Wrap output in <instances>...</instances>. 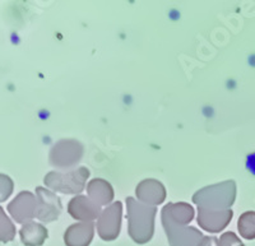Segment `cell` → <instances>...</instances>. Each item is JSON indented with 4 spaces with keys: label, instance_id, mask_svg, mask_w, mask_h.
<instances>
[{
    "label": "cell",
    "instance_id": "6da1fadb",
    "mask_svg": "<svg viewBox=\"0 0 255 246\" xmlns=\"http://www.w3.org/2000/svg\"><path fill=\"white\" fill-rule=\"evenodd\" d=\"M128 232L134 243L143 245L151 241L154 232L156 207L136 202L134 198H127Z\"/></svg>",
    "mask_w": 255,
    "mask_h": 246
},
{
    "label": "cell",
    "instance_id": "7a4b0ae2",
    "mask_svg": "<svg viewBox=\"0 0 255 246\" xmlns=\"http://www.w3.org/2000/svg\"><path fill=\"white\" fill-rule=\"evenodd\" d=\"M236 199V183L234 180L222 181L216 185L206 186L193 195V203L198 208L208 211H225L231 209L230 207Z\"/></svg>",
    "mask_w": 255,
    "mask_h": 246
},
{
    "label": "cell",
    "instance_id": "3957f363",
    "mask_svg": "<svg viewBox=\"0 0 255 246\" xmlns=\"http://www.w3.org/2000/svg\"><path fill=\"white\" fill-rule=\"evenodd\" d=\"M88 177H90V171L86 167H79L78 170L70 171L67 174L51 171L45 176L44 183L47 188L54 191L77 195L83 191Z\"/></svg>",
    "mask_w": 255,
    "mask_h": 246
},
{
    "label": "cell",
    "instance_id": "277c9868",
    "mask_svg": "<svg viewBox=\"0 0 255 246\" xmlns=\"http://www.w3.org/2000/svg\"><path fill=\"white\" fill-rule=\"evenodd\" d=\"M83 156V145L77 140H60L50 152V163L59 168H69L76 166Z\"/></svg>",
    "mask_w": 255,
    "mask_h": 246
},
{
    "label": "cell",
    "instance_id": "5b68a950",
    "mask_svg": "<svg viewBox=\"0 0 255 246\" xmlns=\"http://www.w3.org/2000/svg\"><path fill=\"white\" fill-rule=\"evenodd\" d=\"M123 204L115 202L105 209L97 221V232L104 241H114L118 239L122 229Z\"/></svg>",
    "mask_w": 255,
    "mask_h": 246
},
{
    "label": "cell",
    "instance_id": "8992f818",
    "mask_svg": "<svg viewBox=\"0 0 255 246\" xmlns=\"http://www.w3.org/2000/svg\"><path fill=\"white\" fill-rule=\"evenodd\" d=\"M36 215L35 217L41 222L50 223L59 218L63 207L61 202L56 194H54L49 189L38 186L36 188Z\"/></svg>",
    "mask_w": 255,
    "mask_h": 246
},
{
    "label": "cell",
    "instance_id": "52a82bcc",
    "mask_svg": "<svg viewBox=\"0 0 255 246\" xmlns=\"http://www.w3.org/2000/svg\"><path fill=\"white\" fill-rule=\"evenodd\" d=\"M162 225L170 246H199L204 239L203 234L195 227L175 225L165 220H162Z\"/></svg>",
    "mask_w": 255,
    "mask_h": 246
},
{
    "label": "cell",
    "instance_id": "ba28073f",
    "mask_svg": "<svg viewBox=\"0 0 255 246\" xmlns=\"http://www.w3.org/2000/svg\"><path fill=\"white\" fill-rule=\"evenodd\" d=\"M36 197L29 191H20L8 204L9 215L17 223H28L36 215Z\"/></svg>",
    "mask_w": 255,
    "mask_h": 246
},
{
    "label": "cell",
    "instance_id": "9c48e42d",
    "mask_svg": "<svg viewBox=\"0 0 255 246\" xmlns=\"http://www.w3.org/2000/svg\"><path fill=\"white\" fill-rule=\"evenodd\" d=\"M234 212L231 209L225 211H208V209L198 208V225L204 231L211 234H217L227 227L232 220Z\"/></svg>",
    "mask_w": 255,
    "mask_h": 246
},
{
    "label": "cell",
    "instance_id": "30bf717a",
    "mask_svg": "<svg viewBox=\"0 0 255 246\" xmlns=\"http://www.w3.org/2000/svg\"><path fill=\"white\" fill-rule=\"evenodd\" d=\"M68 213L74 220L82 221V222H92L101 216V207L96 204L92 199L78 195L74 197L68 204Z\"/></svg>",
    "mask_w": 255,
    "mask_h": 246
},
{
    "label": "cell",
    "instance_id": "8fae6325",
    "mask_svg": "<svg viewBox=\"0 0 255 246\" xmlns=\"http://www.w3.org/2000/svg\"><path fill=\"white\" fill-rule=\"evenodd\" d=\"M135 194L140 202L147 206L156 207L166 199V189L158 180L147 179L140 181L135 189Z\"/></svg>",
    "mask_w": 255,
    "mask_h": 246
},
{
    "label": "cell",
    "instance_id": "7c38bea8",
    "mask_svg": "<svg viewBox=\"0 0 255 246\" xmlns=\"http://www.w3.org/2000/svg\"><path fill=\"white\" fill-rule=\"evenodd\" d=\"M95 235L92 222H79L69 226L64 234V243L67 246H90Z\"/></svg>",
    "mask_w": 255,
    "mask_h": 246
},
{
    "label": "cell",
    "instance_id": "4fadbf2b",
    "mask_svg": "<svg viewBox=\"0 0 255 246\" xmlns=\"http://www.w3.org/2000/svg\"><path fill=\"white\" fill-rule=\"evenodd\" d=\"M161 217L162 220L172 222L175 225L188 226L194 218V209L188 203H168L167 206L163 207Z\"/></svg>",
    "mask_w": 255,
    "mask_h": 246
},
{
    "label": "cell",
    "instance_id": "5bb4252c",
    "mask_svg": "<svg viewBox=\"0 0 255 246\" xmlns=\"http://www.w3.org/2000/svg\"><path fill=\"white\" fill-rule=\"evenodd\" d=\"M87 193L99 206H108L114 199V189L110 183L104 179H93L87 185Z\"/></svg>",
    "mask_w": 255,
    "mask_h": 246
},
{
    "label": "cell",
    "instance_id": "9a60e30c",
    "mask_svg": "<svg viewBox=\"0 0 255 246\" xmlns=\"http://www.w3.org/2000/svg\"><path fill=\"white\" fill-rule=\"evenodd\" d=\"M19 235L20 240L26 246H42L49 236V232L46 227L42 226L41 223L31 221L22 226Z\"/></svg>",
    "mask_w": 255,
    "mask_h": 246
},
{
    "label": "cell",
    "instance_id": "2e32d148",
    "mask_svg": "<svg viewBox=\"0 0 255 246\" xmlns=\"http://www.w3.org/2000/svg\"><path fill=\"white\" fill-rule=\"evenodd\" d=\"M238 229L240 236L247 240L255 239V212H245L238 221Z\"/></svg>",
    "mask_w": 255,
    "mask_h": 246
},
{
    "label": "cell",
    "instance_id": "e0dca14e",
    "mask_svg": "<svg viewBox=\"0 0 255 246\" xmlns=\"http://www.w3.org/2000/svg\"><path fill=\"white\" fill-rule=\"evenodd\" d=\"M15 238V227L0 207V243H9Z\"/></svg>",
    "mask_w": 255,
    "mask_h": 246
},
{
    "label": "cell",
    "instance_id": "ac0fdd59",
    "mask_svg": "<svg viewBox=\"0 0 255 246\" xmlns=\"http://www.w3.org/2000/svg\"><path fill=\"white\" fill-rule=\"evenodd\" d=\"M14 183L8 175L0 174V202H5L13 193Z\"/></svg>",
    "mask_w": 255,
    "mask_h": 246
},
{
    "label": "cell",
    "instance_id": "d6986e66",
    "mask_svg": "<svg viewBox=\"0 0 255 246\" xmlns=\"http://www.w3.org/2000/svg\"><path fill=\"white\" fill-rule=\"evenodd\" d=\"M218 246H244L240 238L236 236L234 232H225L218 240Z\"/></svg>",
    "mask_w": 255,
    "mask_h": 246
},
{
    "label": "cell",
    "instance_id": "ffe728a7",
    "mask_svg": "<svg viewBox=\"0 0 255 246\" xmlns=\"http://www.w3.org/2000/svg\"><path fill=\"white\" fill-rule=\"evenodd\" d=\"M199 246H218V239L215 236H208V238L204 236L203 241Z\"/></svg>",
    "mask_w": 255,
    "mask_h": 246
},
{
    "label": "cell",
    "instance_id": "44dd1931",
    "mask_svg": "<svg viewBox=\"0 0 255 246\" xmlns=\"http://www.w3.org/2000/svg\"><path fill=\"white\" fill-rule=\"evenodd\" d=\"M248 170L255 174V154H249L248 157Z\"/></svg>",
    "mask_w": 255,
    "mask_h": 246
}]
</instances>
